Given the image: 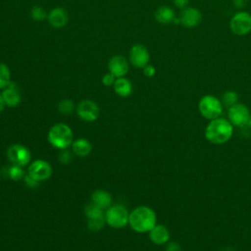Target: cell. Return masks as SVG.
Returning <instances> with one entry per match:
<instances>
[{"label":"cell","mask_w":251,"mask_h":251,"mask_svg":"<svg viewBox=\"0 0 251 251\" xmlns=\"http://www.w3.org/2000/svg\"><path fill=\"white\" fill-rule=\"evenodd\" d=\"M233 127L229 121L217 118L211 120L205 128L206 139L213 144H223L228 141L232 135Z\"/></svg>","instance_id":"cell-2"},{"label":"cell","mask_w":251,"mask_h":251,"mask_svg":"<svg viewBox=\"0 0 251 251\" xmlns=\"http://www.w3.org/2000/svg\"><path fill=\"white\" fill-rule=\"evenodd\" d=\"M150 240L156 245H162L168 242L170 239V231L163 225H155V226L149 231Z\"/></svg>","instance_id":"cell-16"},{"label":"cell","mask_w":251,"mask_h":251,"mask_svg":"<svg viewBox=\"0 0 251 251\" xmlns=\"http://www.w3.org/2000/svg\"><path fill=\"white\" fill-rule=\"evenodd\" d=\"M142 70H143V75H144L145 76H147V77H153V76L156 75V69H155V67L152 66V65H150V64L146 65Z\"/></svg>","instance_id":"cell-31"},{"label":"cell","mask_w":251,"mask_h":251,"mask_svg":"<svg viewBox=\"0 0 251 251\" xmlns=\"http://www.w3.org/2000/svg\"><path fill=\"white\" fill-rule=\"evenodd\" d=\"M173 4L175 5V7L182 10L184 8H186L189 4V0H172Z\"/></svg>","instance_id":"cell-32"},{"label":"cell","mask_w":251,"mask_h":251,"mask_svg":"<svg viewBox=\"0 0 251 251\" xmlns=\"http://www.w3.org/2000/svg\"><path fill=\"white\" fill-rule=\"evenodd\" d=\"M47 22L54 28H62L69 22V14L63 7H55L48 12Z\"/></svg>","instance_id":"cell-14"},{"label":"cell","mask_w":251,"mask_h":251,"mask_svg":"<svg viewBox=\"0 0 251 251\" xmlns=\"http://www.w3.org/2000/svg\"><path fill=\"white\" fill-rule=\"evenodd\" d=\"M198 109L200 114L204 118L208 120H214L219 118L222 114L223 104L219 98L214 95L208 94L200 99L198 103Z\"/></svg>","instance_id":"cell-5"},{"label":"cell","mask_w":251,"mask_h":251,"mask_svg":"<svg viewBox=\"0 0 251 251\" xmlns=\"http://www.w3.org/2000/svg\"><path fill=\"white\" fill-rule=\"evenodd\" d=\"M59 161L62 163V164H70L72 162V159H73V156H72V152L68 149H64L62 150V152L59 154Z\"/></svg>","instance_id":"cell-28"},{"label":"cell","mask_w":251,"mask_h":251,"mask_svg":"<svg viewBox=\"0 0 251 251\" xmlns=\"http://www.w3.org/2000/svg\"><path fill=\"white\" fill-rule=\"evenodd\" d=\"M106 221H105V216L104 217H100V218H96V219H88L87 220V228L90 231H99L103 228V226H105Z\"/></svg>","instance_id":"cell-26"},{"label":"cell","mask_w":251,"mask_h":251,"mask_svg":"<svg viewBox=\"0 0 251 251\" xmlns=\"http://www.w3.org/2000/svg\"><path fill=\"white\" fill-rule=\"evenodd\" d=\"M7 158L11 164L24 168L29 165L31 161V154L28 148L25 145L14 143L7 149Z\"/></svg>","instance_id":"cell-6"},{"label":"cell","mask_w":251,"mask_h":251,"mask_svg":"<svg viewBox=\"0 0 251 251\" xmlns=\"http://www.w3.org/2000/svg\"><path fill=\"white\" fill-rule=\"evenodd\" d=\"M108 226L114 228H122L128 225L129 213L127 209L121 204L111 205L104 214Z\"/></svg>","instance_id":"cell-4"},{"label":"cell","mask_w":251,"mask_h":251,"mask_svg":"<svg viewBox=\"0 0 251 251\" xmlns=\"http://www.w3.org/2000/svg\"><path fill=\"white\" fill-rule=\"evenodd\" d=\"M237 101H238V94L233 90H226L222 95L221 102L226 108H229V107L235 105L237 103Z\"/></svg>","instance_id":"cell-24"},{"label":"cell","mask_w":251,"mask_h":251,"mask_svg":"<svg viewBox=\"0 0 251 251\" xmlns=\"http://www.w3.org/2000/svg\"><path fill=\"white\" fill-rule=\"evenodd\" d=\"M1 172H3V174L1 175L3 177H7V178H10L15 181L24 179V177L25 176L22 167H19V166L13 165V164L10 166H7L5 168H2Z\"/></svg>","instance_id":"cell-21"},{"label":"cell","mask_w":251,"mask_h":251,"mask_svg":"<svg viewBox=\"0 0 251 251\" xmlns=\"http://www.w3.org/2000/svg\"><path fill=\"white\" fill-rule=\"evenodd\" d=\"M6 107V103L4 101V98H3V95L2 93L0 92V112H2Z\"/></svg>","instance_id":"cell-35"},{"label":"cell","mask_w":251,"mask_h":251,"mask_svg":"<svg viewBox=\"0 0 251 251\" xmlns=\"http://www.w3.org/2000/svg\"><path fill=\"white\" fill-rule=\"evenodd\" d=\"M91 202L105 210L112 205V196L106 190L97 189L91 195Z\"/></svg>","instance_id":"cell-19"},{"label":"cell","mask_w":251,"mask_h":251,"mask_svg":"<svg viewBox=\"0 0 251 251\" xmlns=\"http://www.w3.org/2000/svg\"><path fill=\"white\" fill-rule=\"evenodd\" d=\"M11 81V71L9 67L4 63H0V90H3Z\"/></svg>","instance_id":"cell-23"},{"label":"cell","mask_w":251,"mask_h":251,"mask_svg":"<svg viewBox=\"0 0 251 251\" xmlns=\"http://www.w3.org/2000/svg\"><path fill=\"white\" fill-rule=\"evenodd\" d=\"M48 13L41 6H33L30 9V17L35 22H41L43 20H47Z\"/></svg>","instance_id":"cell-27"},{"label":"cell","mask_w":251,"mask_h":251,"mask_svg":"<svg viewBox=\"0 0 251 251\" xmlns=\"http://www.w3.org/2000/svg\"><path fill=\"white\" fill-rule=\"evenodd\" d=\"M227 116L228 121L232 126L243 127L247 125L251 114L245 105L236 103L235 105L228 108Z\"/></svg>","instance_id":"cell-11"},{"label":"cell","mask_w":251,"mask_h":251,"mask_svg":"<svg viewBox=\"0 0 251 251\" xmlns=\"http://www.w3.org/2000/svg\"><path fill=\"white\" fill-rule=\"evenodd\" d=\"M72 151L75 155L78 157H85L90 154L92 150V145L91 143L85 139V138H77L75 139L71 145Z\"/></svg>","instance_id":"cell-20"},{"label":"cell","mask_w":251,"mask_h":251,"mask_svg":"<svg viewBox=\"0 0 251 251\" xmlns=\"http://www.w3.org/2000/svg\"><path fill=\"white\" fill-rule=\"evenodd\" d=\"M75 110V104L71 99H62L58 103V111L63 115H70Z\"/></svg>","instance_id":"cell-25"},{"label":"cell","mask_w":251,"mask_h":251,"mask_svg":"<svg viewBox=\"0 0 251 251\" xmlns=\"http://www.w3.org/2000/svg\"><path fill=\"white\" fill-rule=\"evenodd\" d=\"M246 127H248L249 129H251V116H250V118H249V121H248V123H247V125L245 126Z\"/></svg>","instance_id":"cell-37"},{"label":"cell","mask_w":251,"mask_h":251,"mask_svg":"<svg viewBox=\"0 0 251 251\" xmlns=\"http://www.w3.org/2000/svg\"><path fill=\"white\" fill-rule=\"evenodd\" d=\"M248 0H232V5L237 9H242L246 7Z\"/></svg>","instance_id":"cell-34"},{"label":"cell","mask_w":251,"mask_h":251,"mask_svg":"<svg viewBox=\"0 0 251 251\" xmlns=\"http://www.w3.org/2000/svg\"><path fill=\"white\" fill-rule=\"evenodd\" d=\"M129 63L138 69H143L146 65L149 64L150 61V53L148 49L140 43L133 44L128 53Z\"/></svg>","instance_id":"cell-9"},{"label":"cell","mask_w":251,"mask_h":251,"mask_svg":"<svg viewBox=\"0 0 251 251\" xmlns=\"http://www.w3.org/2000/svg\"><path fill=\"white\" fill-rule=\"evenodd\" d=\"M229 28L232 33L243 36L251 32V14L246 11L236 12L229 21Z\"/></svg>","instance_id":"cell-7"},{"label":"cell","mask_w":251,"mask_h":251,"mask_svg":"<svg viewBox=\"0 0 251 251\" xmlns=\"http://www.w3.org/2000/svg\"><path fill=\"white\" fill-rule=\"evenodd\" d=\"M84 213L85 216L88 219H96V218H100V217H104V210L102 208H100L99 206L95 205L94 203H89L85 206L84 208Z\"/></svg>","instance_id":"cell-22"},{"label":"cell","mask_w":251,"mask_h":251,"mask_svg":"<svg viewBox=\"0 0 251 251\" xmlns=\"http://www.w3.org/2000/svg\"><path fill=\"white\" fill-rule=\"evenodd\" d=\"M154 18L156 22H158L161 25H169L173 23L174 20L176 19V14L173 8H171L170 6L163 5L156 9L154 13Z\"/></svg>","instance_id":"cell-17"},{"label":"cell","mask_w":251,"mask_h":251,"mask_svg":"<svg viewBox=\"0 0 251 251\" xmlns=\"http://www.w3.org/2000/svg\"><path fill=\"white\" fill-rule=\"evenodd\" d=\"M156 224V213L148 206H138L129 213L128 225L135 232H149Z\"/></svg>","instance_id":"cell-1"},{"label":"cell","mask_w":251,"mask_h":251,"mask_svg":"<svg viewBox=\"0 0 251 251\" xmlns=\"http://www.w3.org/2000/svg\"><path fill=\"white\" fill-rule=\"evenodd\" d=\"M116 78L117 77L114 75H112L111 73H107L102 76V84L105 86H113Z\"/></svg>","instance_id":"cell-29"},{"label":"cell","mask_w":251,"mask_h":251,"mask_svg":"<svg viewBox=\"0 0 251 251\" xmlns=\"http://www.w3.org/2000/svg\"><path fill=\"white\" fill-rule=\"evenodd\" d=\"M52 172V166L47 161L42 159H37L30 162L27 167V175L39 182L50 178Z\"/></svg>","instance_id":"cell-8"},{"label":"cell","mask_w":251,"mask_h":251,"mask_svg":"<svg viewBox=\"0 0 251 251\" xmlns=\"http://www.w3.org/2000/svg\"><path fill=\"white\" fill-rule=\"evenodd\" d=\"M109 73L114 75L117 78L126 76L129 70L128 61L122 55H114L108 61Z\"/></svg>","instance_id":"cell-13"},{"label":"cell","mask_w":251,"mask_h":251,"mask_svg":"<svg viewBox=\"0 0 251 251\" xmlns=\"http://www.w3.org/2000/svg\"><path fill=\"white\" fill-rule=\"evenodd\" d=\"M165 251H182L180 248V245L176 242H170L166 248Z\"/></svg>","instance_id":"cell-33"},{"label":"cell","mask_w":251,"mask_h":251,"mask_svg":"<svg viewBox=\"0 0 251 251\" xmlns=\"http://www.w3.org/2000/svg\"><path fill=\"white\" fill-rule=\"evenodd\" d=\"M1 93L3 95L6 106L14 108V107H17L21 103V93H20L19 87L16 82L11 81L2 90Z\"/></svg>","instance_id":"cell-15"},{"label":"cell","mask_w":251,"mask_h":251,"mask_svg":"<svg viewBox=\"0 0 251 251\" xmlns=\"http://www.w3.org/2000/svg\"><path fill=\"white\" fill-rule=\"evenodd\" d=\"M219 251H235L232 247H224L222 249H220Z\"/></svg>","instance_id":"cell-36"},{"label":"cell","mask_w":251,"mask_h":251,"mask_svg":"<svg viewBox=\"0 0 251 251\" xmlns=\"http://www.w3.org/2000/svg\"><path fill=\"white\" fill-rule=\"evenodd\" d=\"M113 88L115 93L120 97H128L132 92V83L126 76L116 78Z\"/></svg>","instance_id":"cell-18"},{"label":"cell","mask_w":251,"mask_h":251,"mask_svg":"<svg viewBox=\"0 0 251 251\" xmlns=\"http://www.w3.org/2000/svg\"><path fill=\"white\" fill-rule=\"evenodd\" d=\"M99 107L96 102L90 99H83L79 101L76 106L77 116L84 122H94L99 117Z\"/></svg>","instance_id":"cell-10"},{"label":"cell","mask_w":251,"mask_h":251,"mask_svg":"<svg viewBox=\"0 0 251 251\" xmlns=\"http://www.w3.org/2000/svg\"><path fill=\"white\" fill-rule=\"evenodd\" d=\"M48 142L57 149L64 150L68 149L73 141H74V134L72 128L63 123L55 124L48 131L47 134Z\"/></svg>","instance_id":"cell-3"},{"label":"cell","mask_w":251,"mask_h":251,"mask_svg":"<svg viewBox=\"0 0 251 251\" xmlns=\"http://www.w3.org/2000/svg\"><path fill=\"white\" fill-rule=\"evenodd\" d=\"M24 181H25V185H26L27 187H30V188H35V187H37V186L39 185V181L35 180L34 178H32V177H31L30 176H28V175H25V176Z\"/></svg>","instance_id":"cell-30"},{"label":"cell","mask_w":251,"mask_h":251,"mask_svg":"<svg viewBox=\"0 0 251 251\" xmlns=\"http://www.w3.org/2000/svg\"><path fill=\"white\" fill-rule=\"evenodd\" d=\"M178 18L181 25L187 28H192L200 25L202 21V14L197 8L187 6L181 10Z\"/></svg>","instance_id":"cell-12"}]
</instances>
